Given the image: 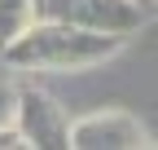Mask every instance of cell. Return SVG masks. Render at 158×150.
I'll list each match as a JSON object with an SVG mask.
<instances>
[{"label": "cell", "instance_id": "cell-1", "mask_svg": "<svg viewBox=\"0 0 158 150\" xmlns=\"http://www.w3.org/2000/svg\"><path fill=\"white\" fill-rule=\"evenodd\" d=\"M118 49H123L118 35L84 31L70 22H53V18H35L0 53H5V62L13 71H92V66L110 62Z\"/></svg>", "mask_w": 158, "mask_h": 150}, {"label": "cell", "instance_id": "cell-2", "mask_svg": "<svg viewBox=\"0 0 158 150\" xmlns=\"http://www.w3.org/2000/svg\"><path fill=\"white\" fill-rule=\"evenodd\" d=\"M40 18L127 40L149 22V5L141 0H40Z\"/></svg>", "mask_w": 158, "mask_h": 150}, {"label": "cell", "instance_id": "cell-3", "mask_svg": "<svg viewBox=\"0 0 158 150\" xmlns=\"http://www.w3.org/2000/svg\"><path fill=\"white\" fill-rule=\"evenodd\" d=\"M13 133L31 150H70V119L48 93L18 84V110H13Z\"/></svg>", "mask_w": 158, "mask_h": 150}, {"label": "cell", "instance_id": "cell-4", "mask_svg": "<svg viewBox=\"0 0 158 150\" xmlns=\"http://www.w3.org/2000/svg\"><path fill=\"white\" fill-rule=\"evenodd\" d=\"M70 146L75 150H141L149 146L145 128L127 110H97L70 124Z\"/></svg>", "mask_w": 158, "mask_h": 150}, {"label": "cell", "instance_id": "cell-5", "mask_svg": "<svg viewBox=\"0 0 158 150\" xmlns=\"http://www.w3.org/2000/svg\"><path fill=\"white\" fill-rule=\"evenodd\" d=\"M40 18V0H0V49L13 44Z\"/></svg>", "mask_w": 158, "mask_h": 150}, {"label": "cell", "instance_id": "cell-6", "mask_svg": "<svg viewBox=\"0 0 158 150\" xmlns=\"http://www.w3.org/2000/svg\"><path fill=\"white\" fill-rule=\"evenodd\" d=\"M13 110H18V80L0 75V128H13Z\"/></svg>", "mask_w": 158, "mask_h": 150}, {"label": "cell", "instance_id": "cell-7", "mask_svg": "<svg viewBox=\"0 0 158 150\" xmlns=\"http://www.w3.org/2000/svg\"><path fill=\"white\" fill-rule=\"evenodd\" d=\"M141 5H149V0H141Z\"/></svg>", "mask_w": 158, "mask_h": 150}]
</instances>
